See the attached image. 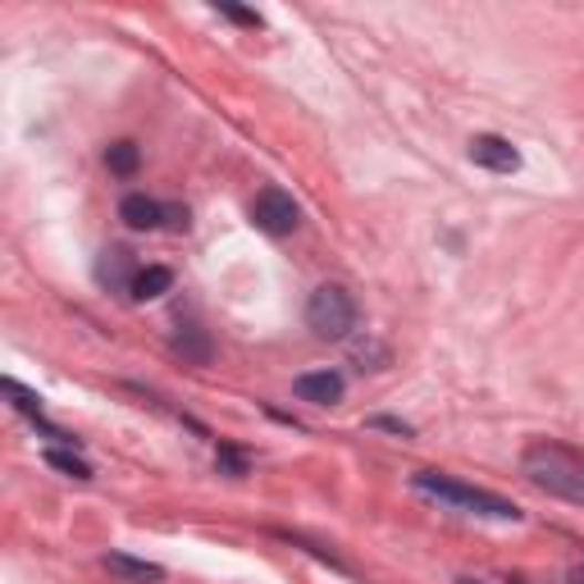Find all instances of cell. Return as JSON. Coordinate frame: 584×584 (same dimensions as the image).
Masks as SVG:
<instances>
[{
    "mask_svg": "<svg viewBox=\"0 0 584 584\" xmlns=\"http://www.w3.org/2000/svg\"><path fill=\"white\" fill-rule=\"evenodd\" d=\"M521 471H525V480L534 489H543L549 498H562V502H575V508H584V452L580 448L539 439V443L525 448Z\"/></svg>",
    "mask_w": 584,
    "mask_h": 584,
    "instance_id": "1",
    "label": "cell"
},
{
    "mask_svg": "<svg viewBox=\"0 0 584 584\" xmlns=\"http://www.w3.org/2000/svg\"><path fill=\"white\" fill-rule=\"evenodd\" d=\"M411 484H416V493L439 498V502H448V508H457V512L489 516V521H521V508H516V502L498 498V493H489V489L457 484V480H448V475H439V471H420V475H411Z\"/></svg>",
    "mask_w": 584,
    "mask_h": 584,
    "instance_id": "2",
    "label": "cell"
},
{
    "mask_svg": "<svg viewBox=\"0 0 584 584\" xmlns=\"http://www.w3.org/2000/svg\"><path fill=\"white\" fill-rule=\"evenodd\" d=\"M306 329L325 338V342H342L357 329V301L342 284H320L306 301Z\"/></svg>",
    "mask_w": 584,
    "mask_h": 584,
    "instance_id": "3",
    "label": "cell"
},
{
    "mask_svg": "<svg viewBox=\"0 0 584 584\" xmlns=\"http://www.w3.org/2000/svg\"><path fill=\"white\" fill-rule=\"evenodd\" d=\"M252 224L260 233H269V238H288V233L301 224V211L284 187H260L256 202H252Z\"/></svg>",
    "mask_w": 584,
    "mask_h": 584,
    "instance_id": "4",
    "label": "cell"
},
{
    "mask_svg": "<svg viewBox=\"0 0 584 584\" xmlns=\"http://www.w3.org/2000/svg\"><path fill=\"white\" fill-rule=\"evenodd\" d=\"M471 161L480 170H493V174H516L521 170V151L508 137H498V133H480V137H471Z\"/></svg>",
    "mask_w": 584,
    "mask_h": 584,
    "instance_id": "5",
    "label": "cell"
},
{
    "mask_svg": "<svg viewBox=\"0 0 584 584\" xmlns=\"http://www.w3.org/2000/svg\"><path fill=\"white\" fill-rule=\"evenodd\" d=\"M342 375L338 370H310V375H297L293 393L297 402H310V407H338L342 402Z\"/></svg>",
    "mask_w": 584,
    "mask_h": 584,
    "instance_id": "6",
    "label": "cell"
},
{
    "mask_svg": "<svg viewBox=\"0 0 584 584\" xmlns=\"http://www.w3.org/2000/svg\"><path fill=\"white\" fill-rule=\"evenodd\" d=\"M133 279H137L133 252L129 247H105L101 260H96V284L110 288V293H133Z\"/></svg>",
    "mask_w": 584,
    "mask_h": 584,
    "instance_id": "7",
    "label": "cell"
},
{
    "mask_svg": "<svg viewBox=\"0 0 584 584\" xmlns=\"http://www.w3.org/2000/svg\"><path fill=\"white\" fill-rule=\"evenodd\" d=\"M120 219H124L129 228H137V233H146V228H165V202L146 197V192H129V197L120 202Z\"/></svg>",
    "mask_w": 584,
    "mask_h": 584,
    "instance_id": "8",
    "label": "cell"
},
{
    "mask_svg": "<svg viewBox=\"0 0 584 584\" xmlns=\"http://www.w3.org/2000/svg\"><path fill=\"white\" fill-rule=\"evenodd\" d=\"M101 566L110 575H120L129 584H161L165 580V566H155V562H142V557H129V553H105Z\"/></svg>",
    "mask_w": 584,
    "mask_h": 584,
    "instance_id": "9",
    "label": "cell"
},
{
    "mask_svg": "<svg viewBox=\"0 0 584 584\" xmlns=\"http://www.w3.org/2000/svg\"><path fill=\"white\" fill-rule=\"evenodd\" d=\"M174 288V275L165 265H146V269H137V279H133V301H155V297H165Z\"/></svg>",
    "mask_w": 584,
    "mask_h": 584,
    "instance_id": "10",
    "label": "cell"
},
{
    "mask_svg": "<svg viewBox=\"0 0 584 584\" xmlns=\"http://www.w3.org/2000/svg\"><path fill=\"white\" fill-rule=\"evenodd\" d=\"M174 352H183L187 361L206 366V361H211V342H206V334H202L197 325H178V334H174Z\"/></svg>",
    "mask_w": 584,
    "mask_h": 584,
    "instance_id": "11",
    "label": "cell"
},
{
    "mask_svg": "<svg viewBox=\"0 0 584 584\" xmlns=\"http://www.w3.org/2000/svg\"><path fill=\"white\" fill-rule=\"evenodd\" d=\"M137 161H142V151H137V142H129V137L105 146V165H110V174L129 178V174H137Z\"/></svg>",
    "mask_w": 584,
    "mask_h": 584,
    "instance_id": "12",
    "label": "cell"
},
{
    "mask_svg": "<svg viewBox=\"0 0 584 584\" xmlns=\"http://www.w3.org/2000/svg\"><path fill=\"white\" fill-rule=\"evenodd\" d=\"M47 465H51V471H60V475H69V480H92V465L83 457L64 452V448H51L47 452Z\"/></svg>",
    "mask_w": 584,
    "mask_h": 584,
    "instance_id": "13",
    "label": "cell"
},
{
    "mask_svg": "<svg viewBox=\"0 0 584 584\" xmlns=\"http://www.w3.org/2000/svg\"><path fill=\"white\" fill-rule=\"evenodd\" d=\"M6 393L14 398V407H19L28 420H42V398H37V393H28V388H23L19 379H6Z\"/></svg>",
    "mask_w": 584,
    "mask_h": 584,
    "instance_id": "14",
    "label": "cell"
},
{
    "mask_svg": "<svg viewBox=\"0 0 584 584\" xmlns=\"http://www.w3.org/2000/svg\"><path fill=\"white\" fill-rule=\"evenodd\" d=\"M347 352H352V361H375V370H383V366H388V347H383V342H375V338H357L352 347H347Z\"/></svg>",
    "mask_w": 584,
    "mask_h": 584,
    "instance_id": "15",
    "label": "cell"
},
{
    "mask_svg": "<svg viewBox=\"0 0 584 584\" xmlns=\"http://www.w3.org/2000/svg\"><path fill=\"white\" fill-rule=\"evenodd\" d=\"M215 461H219V471H224V475H233V480L247 475V457H243L238 448H219V457H215Z\"/></svg>",
    "mask_w": 584,
    "mask_h": 584,
    "instance_id": "16",
    "label": "cell"
},
{
    "mask_svg": "<svg viewBox=\"0 0 584 584\" xmlns=\"http://www.w3.org/2000/svg\"><path fill=\"white\" fill-rule=\"evenodd\" d=\"M370 430H388V434H398V439H416V430L407 420H398V416H370Z\"/></svg>",
    "mask_w": 584,
    "mask_h": 584,
    "instance_id": "17",
    "label": "cell"
},
{
    "mask_svg": "<svg viewBox=\"0 0 584 584\" xmlns=\"http://www.w3.org/2000/svg\"><path fill=\"white\" fill-rule=\"evenodd\" d=\"M219 14L233 19V23H243V28H260V14L256 10H243V6H219Z\"/></svg>",
    "mask_w": 584,
    "mask_h": 584,
    "instance_id": "18",
    "label": "cell"
},
{
    "mask_svg": "<svg viewBox=\"0 0 584 584\" xmlns=\"http://www.w3.org/2000/svg\"><path fill=\"white\" fill-rule=\"evenodd\" d=\"M165 228L183 233V228H187V211H183V206H165Z\"/></svg>",
    "mask_w": 584,
    "mask_h": 584,
    "instance_id": "19",
    "label": "cell"
},
{
    "mask_svg": "<svg viewBox=\"0 0 584 584\" xmlns=\"http://www.w3.org/2000/svg\"><path fill=\"white\" fill-rule=\"evenodd\" d=\"M566 584H584V566H575V571H566Z\"/></svg>",
    "mask_w": 584,
    "mask_h": 584,
    "instance_id": "20",
    "label": "cell"
},
{
    "mask_svg": "<svg viewBox=\"0 0 584 584\" xmlns=\"http://www.w3.org/2000/svg\"><path fill=\"white\" fill-rule=\"evenodd\" d=\"M457 584H475V580H457Z\"/></svg>",
    "mask_w": 584,
    "mask_h": 584,
    "instance_id": "21",
    "label": "cell"
}]
</instances>
